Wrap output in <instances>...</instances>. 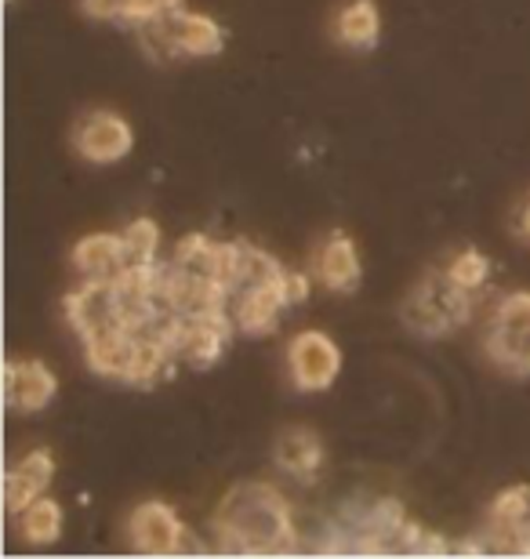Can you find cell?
Wrapping results in <instances>:
<instances>
[{
    "mask_svg": "<svg viewBox=\"0 0 530 559\" xmlns=\"http://www.w3.org/2000/svg\"><path fill=\"white\" fill-rule=\"evenodd\" d=\"M211 538L225 556H287L302 549L291 501L269 479H240L225 490L211 512Z\"/></svg>",
    "mask_w": 530,
    "mask_h": 559,
    "instance_id": "obj_1",
    "label": "cell"
},
{
    "mask_svg": "<svg viewBox=\"0 0 530 559\" xmlns=\"http://www.w3.org/2000/svg\"><path fill=\"white\" fill-rule=\"evenodd\" d=\"M480 295L450 280L447 270H425L400 301V323L414 338L439 342L476 320Z\"/></svg>",
    "mask_w": 530,
    "mask_h": 559,
    "instance_id": "obj_2",
    "label": "cell"
},
{
    "mask_svg": "<svg viewBox=\"0 0 530 559\" xmlns=\"http://www.w3.org/2000/svg\"><path fill=\"white\" fill-rule=\"evenodd\" d=\"M142 40V48L153 55L156 62L172 59H214L225 51V26L219 19L204 15L193 8H167L153 22L134 29Z\"/></svg>",
    "mask_w": 530,
    "mask_h": 559,
    "instance_id": "obj_3",
    "label": "cell"
},
{
    "mask_svg": "<svg viewBox=\"0 0 530 559\" xmlns=\"http://www.w3.org/2000/svg\"><path fill=\"white\" fill-rule=\"evenodd\" d=\"M483 353L498 374L530 382V290H509L494 301L483 328Z\"/></svg>",
    "mask_w": 530,
    "mask_h": 559,
    "instance_id": "obj_4",
    "label": "cell"
},
{
    "mask_svg": "<svg viewBox=\"0 0 530 559\" xmlns=\"http://www.w3.org/2000/svg\"><path fill=\"white\" fill-rule=\"evenodd\" d=\"M156 331L167 338L182 367H189V371H211L225 356V349H229L236 323L229 309H211L197 312V317H167Z\"/></svg>",
    "mask_w": 530,
    "mask_h": 559,
    "instance_id": "obj_5",
    "label": "cell"
},
{
    "mask_svg": "<svg viewBox=\"0 0 530 559\" xmlns=\"http://www.w3.org/2000/svg\"><path fill=\"white\" fill-rule=\"evenodd\" d=\"M123 534H128L131 552H139V556H178L186 549H204V545L189 534L175 506H167L161 498L139 501V506L128 512V520H123Z\"/></svg>",
    "mask_w": 530,
    "mask_h": 559,
    "instance_id": "obj_6",
    "label": "cell"
},
{
    "mask_svg": "<svg viewBox=\"0 0 530 559\" xmlns=\"http://www.w3.org/2000/svg\"><path fill=\"white\" fill-rule=\"evenodd\" d=\"M476 542L483 556H530V484H509L491 498Z\"/></svg>",
    "mask_w": 530,
    "mask_h": 559,
    "instance_id": "obj_7",
    "label": "cell"
},
{
    "mask_svg": "<svg viewBox=\"0 0 530 559\" xmlns=\"http://www.w3.org/2000/svg\"><path fill=\"white\" fill-rule=\"evenodd\" d=\"M342 367H345L342 345L327 331L306 328L287 342V378L295 393H306V396L327 393V389H334V382L342 378Z\"/></svg>",
    "mask_w": 530,
    "mask_h": 559,
    "instance_id": "obj_8",
    "label": "cell"
},
{
    "mask_svg": "<svg viewBox=\"0 0 530 559\" xmlns=\"http://www.w3.org/2000/svg\"><path fill=\"white\" fill-rule=\"evenodd\" d=\"M73 153L92 167H113L120 160H128L134 150V128L131 120L117 114V109H87L70 131Z\"/></svg>",
    "mask_w": 530,
    "mask_h": 559,
    "instance_id": "obj_9",
    "label": "cell"
},
{
    "mask_svg": "<svg viewBox=\"0 0 530 559\" xmlns=\"http://www.w3.org/2000/svg\"><path fill=\"white\" fill-rule=\"evenodd\" d=\"M59 400V374L37 356H11L4 367V404L11 415H44Z\"/></svg>",
    "mask_w": 530,
    "mask_h": 559,
    "instance_id": "obj_10",
    "label": "cell"
},
{
    "mask_svg": "<svg viewBox=\"0 0 530 559\" xmlns=\"http://www.w3.org/2000/svg\"><path fill=\"white\" fill-rule=\"evenodd\" d=\"M323 462H327V451H323V440L317 429H309V425H287V429L276 432L273 465L291 479V484L313 487L323 476Z\"/></svg>",
    "mask_w": 530,
    "mask_h": 559,
    "instance_id": "obj_11",
    "label": "cell"
},
{
    "mask_svg": "<svg viewBox=\"0 0 530 559\" xmlns=\"http://www.w3.org/2000/svg\"><path fill=\"white\" fill-rule=\"evenodd\" d=\"M55 473H59V462H55L51 447H33V451L15 457L4 473V512L8 516H19L30 501L48 495L55 484Z\"/></svg>",
    "mask_w": 530,
    "mask_h": 559,
    "instance_id": "obj_12",
    "label": "cell"
},
{
    "mask_svg": "<svg viewBox=\"0 0 530 559\" xmlns=\"http://www.w3.org/2000/svg\"><path fill=\"white\" fill-rule=\"evenodd\" d=\"M313 276L331 295H353L364 284V259L349 233H331L313 254Z\"/></svg>",
    "mask_w": 530,
    "mask_h": 559,
    "instance_id": "obj_13",
    "label": "cell"
},
{
    "mask_svg": "<svg viewBox=\"0 0 530 559\" xmlns=\"http://www.w3.org/2000/svg\"><path fill=\"white\" fill-rule=\"evenodd\" d=\"M70 262L81 280H113L128 270V248L120 233H87L73 243Z\"/></svg>",
    "mask_w": 530,
    "mask_h": 559,
    "instance_id": "obj_14",
    "label": "cell"
},
{
    "mask_svg": "<svg viewBox=\"0 0 530 559\" xmlns=\"http://www.w3.org/2000/svg\"><path fill=\"white\" fill-rule=\"evenodd\" d=\"M331 37L345 51H375L381 40V11L375 0H349L334 11Z\"/></svg>",
    "mask_w": 530,
    "mask_h": 559,
    "instance_id": "obj_15",
    "label": "cell"
},
{
    "mask_svg": "<svg viewBox=\"0 0 530 559\" xmlns=\"http://www.w3.org/2000/svg\"><path fill=\"white\" fill-rule=\"evenodd\" d=\"M15 520V531L19 538L30 545V549H51L55 542L62 538V527H66V509L59 506V498L44 495L37 501H30L26 509L19 512Z\"/></svg>",
    "mask_w": 530,
    "mask_h": 559,
    "instance_id": "obj_16",
    "label": "cell"
},
{
    "mask_svg": "<svg viewBox=\"0 0 530 559\" xmlns=\"http://www.w3.org/2000/svg\"><path fill=\"white\" fill-rule=\"evenodd\" d=\"M123 248H128V265H153L161 262V226L153 218H134L120 229Z\"/></svg>",
    "mask_w": 530,
    "mask_h": 559,
    "instance_id": "obj_17",
    "label": "cell"
},
{
    "mask_svg": "<svg viewBox=\"0 0 530 559\" xmlns=\"http://www.w3.org/2000/svg\"><path fill=\"white\" fill-rule=\"evenodd\" d=\"M444 270L450 273V280L469 290H487L491 284V273H494V262L483 254L480 248H458L455 254H450V262L444 265Z\"/></svg>",
    "mask_w": 530,
    "mask_h": 559,
    "instance_id": "obj_18",
    "label": "cell"
},
{
    "mask_svg": "<svg viewBox=\"0 0 530 559\" xmlns=\"http://www.w3.org/2000/svg\"><path fill=\"white\" fill-rule=\"evenodd\" d=\"M397 556H455V542H447L444 534L408 520L403 531L397 534Z\"/></svg>",
    "mask_w": 530,
    "mask_h": 559,
    "instance_id": "obj_19",
    "label": "cell"
},
{
    "mask_svg": "<svg viewBox=\"0 0 530 559\" xmlns=\"http://www.w3.org/2000/svg\"><path fill=\"white\" fill-rule=\"evenodd\" d=\"M513 233H516V240H520V243H530V197L523 200L520 207H516V215H513Z\"/></svg>",
    "mask_w": 530,
    "mask_h": 559,
    "instance_id": "obj_20",
    "label": "cell"
},
{
    "mask_svg": "<svg viewBox=\"0 0 530 559\" xmlns=\"http://www.w3.org/2000/svg\"><path fill=\"white\" fill-rule=\"evenodd\" d=\"M8 4H15V0H8Z\"/></svg>",
    "mask_w": 530,
    "mask_h": 559,
    "instance_id": "obj_21",
    "label": "cell"
}]
</instances>
